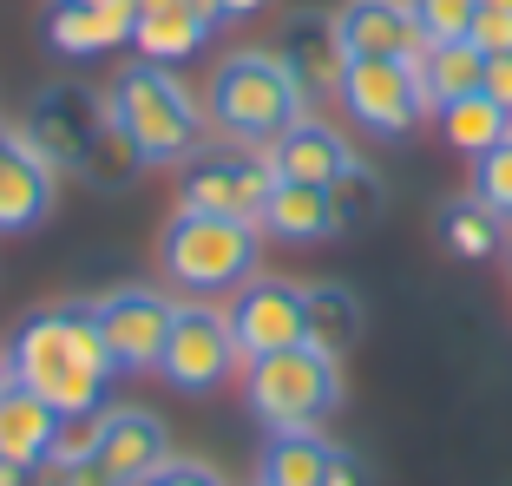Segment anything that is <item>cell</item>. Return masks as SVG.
<instances>
[{"instance_id":"obj_1","label":"cell","mask_w":512,"mask_h":486,"mask_svg":"<svg viewBox=\"0 0 512 486\" xmlns=\"http://www.w3.org/2000/svg\"><path fill=\"white\" fill-rule=\"evenodd\" d=\"M7 375L20 388L46 401L60 414H99L106 401V381L119 375L99 342V322H92V303H53V309H33L27 322L14 329L7 342Z\"/></svg>"},{"instance_id":"obj_2","label":"cell","mask_w":512,"mask_h":486,"mask_svg":"<svg viewBox=\"0 0 512 486\" xmlns=\"http://www.w3.org/2000/svg\"><path fill=\"white\" fill-rule=\"evenodd\" d=\"M106 119L138 145L145 165H184L204 145V112L184 92V79L158 60H138L125 73H112L106 86Z\"/></svg>"},{"instance_id":"obj_3","label":"cell","mask_w":512,"mask_h":486,"mask_svg":"<svg viewBox=\"0 0 512 486\" xmlns=\"http://www.w3.org/2000/svg\"><path fill=\"white\" fill-rule=\"evenodd\" d=\"M296 119H302V92H296V79L283 73L276 53H263V46L224 53V66L211 73V125L230 145H256V152H263V145Z\"/></svg>"},{"instance_id":"obj_4","label":"cell","mask_w":512,"mask_h":486,"mask_svg":"<svg viewBox=\"0 0 512 486\" xmlns=\"http://www.w3.org/2000/svg\"><path fill=\"white\" fill-rule=\"evenodd\" d=\"M158 270L171 289L211 303L217 289H237L256 276V224L237 217H211V211H178L158 237Z\"/></svg>"},{"instance_id":"obj_5","label":"cell","mask_w":512,"mask_h":486,"mask_svg":"<svg viewBox=\"0 0 512 486\" xmlns=\"http://www.w3.org/2000/svg\"><path fill=\"white\" fill-rule=\"evenodd\" d=\"M243 395H250V414L270 427V434H283V427H322L342 408V362L309 349V342L256 355V362L243 368Z\"/></svg>"},{"instance_id":"obj_6","label":"cell","mask_w":512,"mask_h":486,"mask_svg":"<svg viewBox=\"0 0 512 486\" xmlns=\"http://www.w3.org/2000/svg\"><path fill=\"white\" fill-rule=\"evenodd\" d=\"M270 184H276V171L256 145H211V152L197 145L184 158V178H178V211H211V217L256 224Z\"/></svg>"},{"instance_id":"obj_7","label":"cell","mask_w":512,"mask_h":486,"mask_svg":"<svg viewBox=\"0 0 512 486\" xmlns=\"http://www.w3.org/2000/svg\"><path fill=\"white\" fill-rule=\"evenodd\" d=\"M237 335H230V316L211 303H178L165 329V349H158V375L178 388V395H211L237 375Z\"/></svg>"},{"instance_id":"obj_8","label":"cell","mask_w":512,"mask_h":486,"mask_svg":"<svg viewBox=\"0 0 512 486\" xmlns=\"http://www.w3.org/2000/svg\"><path fill=\"white\" fill-rule=\"evenodd\" d=\"M171 309H178V303H171L165 289H151V283H125V289H112V296L92 303L99 342H106V355H112L119 375H145V368H158Z\"/></svg>"},{"instance_id":"obj_9","label":"cell","mask_w":512,"mask_h":486,"mask_svg":"<svg viewBox=\"0 0 512 486\" xmlns=\"http://www.w3.org/2000/svg\"><path fill=\"white\" fill-rule=\"evenodd\" d=\"M99 125H106V99L92 86H79V79H53L27 106V125H20V132L33 138V152L53 171H79V158L92 152Z\"/></svg>"},{"instance_id":"obj_10","label":"cell","mask_w":512,"mask_h":486,"mask_svg":"<svg viewBox=\"0 0 512 486\" xmlns=\"http://www.w3.org/2000/svg\"><path fill=\"white\" fill-rule=\"evenodd\" d=\"M335 99L348 106V119L362 125V132H375V138H401L427 106L407 60H348Z\"/></svg>"},{"instance_id":"obj_11","label":"cell","mask_w":512,"mask_h":486,"mask_svg":"<svg viewBox=\"0 0 512 486\" xmlns=\"http://www.w3.org/2000/svg\"><path fill=\"white\" fill-rule=\"evenodd\" d=\"M230 335H237V355L256 362V355L296 349L302 342V289L283 283V276H256V283L237 289V303L224 309Z\"/></svg>"},{"instance_id":"obj_12","label":"cell","mask_w":512,"mask_h":486,"mask_svg":"<svg viewBox=\"0 0 512 486\" xmlns=\"http://www.w3.org/2000/svg\"><path fill=\"white\" fill-rule=\"evenodd\" d=\"M171 460L165 421L145 408H106L99 414V441H92V467L106 473V486H145L151 473Z\"/></svg>"},{"instance_id":"obj_13","label":"cell","mask_w":512,"mask_h":486,"mask_svg":"<svg viewBox=\"0 0 512 486\" xmlns=\"http://www.w3.org/2000/svg\"><path fill=\"white\" fill-rule=\"evenodd\" d=\"M276 60H283V73L296 79L302 99H329V92H342L348 53H342V33H335V14H316V7L289 14L283 33H276Z\"/></svg>"},{"instance_id":"obj_14","label":"cell","mask_w":512,"mask_h":486,"mask_svg":"<svg viewBox=\"0 0 512 486\" xmlns=\"http://www.w3.org/2000/svg\"><path fill=\"white\" fill-rule=\"evenodd\" d=\"M335 33H342V53L348 60H421V20L407 0H348L342 14H335Z\"/></svg>"},{"instance_id":"obj_15","label":"cell","mask_w":512,"mask_h":486,"mask_svg":"<svg viewBox=\"0 0 512 486\" xmlns=\"http://www.w3.org/2000/svg\"><path fill=\"white\" fill-rule=\"evenodd\" d=\"M53 178L60 171L33 152L20 125H0V230H33L53 211Z\"/></svg>"},{"instance_id":"obj_16","label":"cell","mask_w":512,"mask_h":486,"mask_svg":"<svg viewBox=\"0 0 512 486\" xmlns=\"http://www.w3.org/2000/svg\"><path fill=\"white\" fill-rule=\"evenodd\" d=\"M132 27H138L132 0H99V7H86V0H53L40 14L46 46L66 53V60H92V53H106V46H125Z\"/></svg>"},{"instance_id":"obj_17","label":"cell","mask_w":512,"mask_h":486,"mask_svg":"<svg viewBox=\"0 0 512 486\" xmlns=\"http://www.w3.org/2000/svg\"><path fill=\"white\" fill-rule=\"evenodd\" d=\"M263 158H270L276 178H296V184H335L348 165V145L335 125H316V119H296L283 125V132L263 145Z\"/></svg>"},{"instance_id":"obj_18","label":"cell","mask_w":512,"mask_h":486,"mask_svg":"<svg viewBox=\"0 0 512 486\" xmlns=\"http://www.w3.org/2000/svg\"><path fill=\"white\" fill-rule=\"evenodd\" d=\"M60 441V408H46L33 388L7 381L0 395V460H20V467H46Z\"/></svg>"},{"instance_id":"obj_19","label":"cell","mask_w":512,"mask_h":486,"mask_svg":"<svg viewBox=\"0 0 512 486\" xmlns=\"http://www.w3.org/2000/svg\"><path fill=\"white\" fill-rule=\"evenodd\" d=\"M256 224L283 243H322L335 237V211H329V184H296V178H276L270 198H263V217Z\"/></svg>"},{"instance_id":"obj_20","label":"cell","mask_w":512,"mask_h":486,"mask_svg":"<svg viewBox=\"0 0 512 486\" xmlns=\"http://www.w3.org/2000/svg\"><path fill=\"white\" fill-rule=\"evenodd\" d=\"M342 447L322 441V427H283L263 447V467H256V486H322Z\"/></svg>"},{"instance_id":"obj_21","label":"cell","mask_w":512,"mask_h":486,"mask_svg":"<svg viewBox=\"0 0 512 486\" xmlns=\"http://www.w3.org/2000/svg\"><path fill=\"white\" fill-rule=\"evenodd\" d=\"M480 73H486V53L473 40H427L421 60H414V86H421V99L434 112L480 92Z\"/></svg>"},{"instance_id":"obj_22","label":"cell","mask_w":512,"mask_h":486,"mask_svg":"<svg viewBox=\"0 0 512 486\" xmlns=\"http://www.w3.org/2000/svg\"><path fill=\"white\" fill-rule=\"evenodd\" d=\"M362 335V296L348 283H316L302 289V342L342 362V349Z\"/></svg>"},{"instance_id":"obj_23","label":"cell","mask_w":512,"mask_h":486,"mask_svg":"<svg viewBox=\"0 0 512 486\" xmlns=\"http://www.w3.org/2000/svg\"><path fill=\"white\" fill-rule=\"evenodd\" d=\"M506 237H512V224L493 211V204H480L473 191H460V198L440 204V243H447L453 257H467V263L506 257Z\"/></svg>"},{"instance_id":"obj_24","label":"cell","mask_w":512,"mask_h":486,"mask_svg":"<svg viewBox=\"0 0 512 486\" xmlns=\"http://www.w3.org/2000/svg\"><path fill=\"white\" fill-rule=\"evenodd\" d=\"M204 40H211V27H204V20H197L184 0H171V7H138V27H132L138 60L178 66V60H191Z\"/></svg>"},{"instance_id":"obj_25","label":"cell","mask_w":512,"mask_h":486,"mask_svg":"<svg viewBox=\"0 0 512 486\" xmlns=\"http://www.w3.org/2000/svg\"><path fill=\"white\" fill-rule=\"evenodd\" d=\"M440 132H447V145H453V152L480 158V152H493L499 138L512 132V119L493 106V99H486V92H467V99L440 106Z\"/></svg>"},{"instance_id":"obj_26","label":"cell","mask_w":512,"mask_h":486,"mask_svg":"<svg viewBox=\"0 0 512 486\" xmlns=\"http://www.w3.org/2000/svg\"><path fill=\"white\" fill-rule=\"evenodd\" d=\"M145 171V158H138V145L119 132V125H99V138H92V152L79 158V178L92 184V191H125V184Z\"/></svg>"},{"instance_id":"obj_27","label":"cell","mask_w":512,"mask_h":486,"mask_svg":"<svg viewBox=\"0 0 512 486\" xmlns=\"http://www.w3.org/2000/svg\"><path fill=\"white\" fill-rule=\"evenodd\" d=\"M329 211H335V230H348V224H375V217L388 211V191H381V178H375L368 165H355V158H348L342 178L329 184Z\"/></svg>"},{"instance_id":"obj_28","label":"cell","mask_w":512,"mask_h":486,"mask_svg":"<svg viewBox=\"0 0 512 486\" xmlns=\"http://www.w3.org/2000/svg\"><path fill=\"white\" fill-rule=\"evenodd\" d=\"M473 198H480V204H493V211L512 224V132L499 138L493 152H480V158H473Z\"/></svg>"},{"instance_id":"obj_29","label":"cell","mask_w":512,"mask_h":486,"mask_svg":"<svg viewBox=\"0 0 512 486\" xmlns=\"http://www.w3.org/2000/svg\"><path fill=\"white\" fill-rule=\"evenodd\" d=\"M407 7H414L427 40H467L473 14H480V0H407Z\"/></svg>"},{"instance_id":"obj_30","label":"cell","mask_w":512,"mask_h":486,"mask_svg":"<svg viewBox=\"0 0 512 486\" xmlns=\"http://www.w3.org/2000/svg\"><path fill=\"white\" fill-rule=\"evenodd\" d=\"M467 40L480 46V53H512V0H480Z\"/></svg>"},{"instance_id":"obj_31","label":"cell","mask_w":512,"mask_h":486,"mask_svg":"<svg viewBox=\"0 0 512 486\" xmlns=\"http://www.w3.org/2000/svg\"><path fill=\"white\" fill-rule=\"evenodd\" d=\"M145 486H224V473L204 467V460H165Z\"/></svg>"},{"instance_id":"obj_32","label":"cell","mask_w":512,"mask_h":486,"mask_svg":"<svg viewBox=\"0 0 512 486\" xmlns=\"http://www.w3.org/2000/svg\"><path fill=\"white\" fill-rule=\"evenodd\" d=\"M480 92L493 99L499 112L512 119V53H486V73H480Z\"/></svg>"},{"instance_id":"obj_33","label":"cell","mask_w":512,"mask_h":486,"mask_svg":"<svg viewBox=\"0 0 512 486\" xmlns=\"http://www.w3.org/2000/svg\"><path fill=\"white\" fill-rule=\"evenodd\" d=\"M0 486H40V467H20V460H0Z\"/></svg>"},{"instance_id":"obj_34","label":"cell","mask_w":512,"mask_h":486,"mask_svg":"<svg viewBox=\"0 0 512 486\" xmlns=\"http://www.w3.org/2000/svg\"><path fill=\"white\" fill-rule=\"evenodd\" d=\"M322 486H362V467H355L348 454H335V467H329V480H322Z\"/></svg>"},{"instance_id":"obj_35","label":"cell","mask_w":512,"mask_h":486,"mask_svg":"<svg viewBox=\"0 0 512 486\" xmlns=\"http://www.w3.org/2000/svg\"><path fill=\"white\" fill-rule=\"evenodd\" d=\"M184 7H191V14L204 20V27H211V33H217V20H224V0H184Z\"/></svg>"},{"instance_id":"obj_36","label":"cell","mask_w":512,"mask_h":486,"mask_svg":"<svg viewBox=\"0 0 512 486\" xmlns=\"http://www.w3.org/2000/svg\"><path fill=\"white\" fill-rule=\"evenodd\" d=\"M270 0H224V14H263Z\"/></svg>"},{"instance_id":"obj_37","label":"cell","mask_w":512,"mask_h":486,"mask_svg":"<svg viewBox=\"0 0 512 486\" xmlns=\"http://www.w3.org/2000/svg\"><path fill=\"white\" fill-rule=\"evenodd\" d=\"M7 381H14V375H7V362H0V395H7Z\"/></svg>"},{"instance_id":"obj_38","label":"cell","mask_w":512,"mask_h":486,"mask_svg":"<svg viewBox=\"0 0 512 486\" xmlns=\"http://www.w3.org/2000/svg\"><path fill=\"white\" fill-rule=\"evenodd\" d=\"M506 270H512V237H506Z\"/></svg>"},{"instance_id":"obj_39","label":"cell","mask_w":512,"mask_h":486,"mask_svg":"<svg viewBox=\"0 0 512 486\" xmlns=\"http://www.w3.org/2000/svg\"><path fill=\"white\" fill-rule=\"evenodd\" d=\"M86 7H99V0H86Z\"/></svg>"},{"instance_id":"obj_40","label":"cell","mask_w":512,"mask_h":486,"mask_svg":"<svg viewBox=\"0 0 512 486\" xmlns=\"http://www.w3.org/2000/svg\"><path fill=\"white\" fill-rule=\"evenodd\" d=\"M132 7H145V0H132Z\"/></svg>"}]
</instances>
